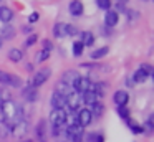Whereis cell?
Listing matches in <instances>:
<instances>
[{
	"instance_id": "ac0fdd59",
	"label": "cell",
	"mask_w": 154,
	"mask_h": 142,
	"mask_svg": "<svg viewBox=\"0 0 154 142\" xmlns=\"http://www.w3.org/2000/svg\"><path fill=\"white\" fill-rule=\"evenodd\" d=\"M22 94H23V98L27 99V101H30V102L37 101V98H38L37 89H35V88H32V86H27V88H25L23 91H22Z\"/></svg>"
},
{
	"instance_id": "f546056e",
	"label": "cell",
	"mask_w": 154,
	"mask_h": 142,
	"mask_svg": "<svg viewBox=\"0 0 154 142\" xmlns=\"http://www.w3.org/2000/svg\"><path fill=\"white\" fill-rule=\"evenodd\" d=\"M86 140L88 142H104V135L98 134V132H90L86 135Z\"/></svg>"
},
{
	"instance_id": "6da1fadb",
	"label": "cell",
	"mask_w": 154,
	"mask_h": 142,
	"mask_svg": "<svg viewBox=\"0 0 154 142\" xmlns=\"http://www.w3.org/2000/svg\"><path fill=\"white\" fill-rule=\"evenodd\" d=\"M0 112L4 116V119L7 122H15L18 119H22V112H20V107L15 104L14 101H4L0 102Z\"/></svg>"
},
{
	"instance_id": "5bb4252c",
	"label": "cell",
	"mask_w": 154,
	"mask_h": 142,
	"mask_svg": "<svg viewBox=\"0 0 154 142\" xmlns=\"http://www.w3.org/2000/svg\"><path fill=\"white\" fill-rule=\"evenodd\" d=\"M118 20H119V15H118L116 10H108L106 12V17H104V25L108 28H113L114 25H118Z\"/></svg>"
},
{
	"instance_id": "cb8c5ba5",
	"label": "cell",
	"mask_w": 154,
	"mask_h": 142,
	"mask_svg": "<svg viewBox=\"0 0 154 142\" xmlns=\"http://www.w3.org/2000/svg\"><path fill=\"white\" fill-rule=\"evenodd\" d=\"M65 25H66V23H57V25L53 26V36L55 38H63V36H66Z\"/></svg>"
},
{
	"instance_id": "f1b7e54d",
	"label": "cell",
	"mask_w": 154,
	"mask_h": 142,
	"mask_svg": "<svg viewBox=\"0 0 154 142\" xmlns=\"http://www.w3.org/2000/svg\"><path fill=\"white\" fill-rule=\"evenodd\" d=\"M126 122L129 124V129H131L133 134H143V132H144V127H143V125H139L137 122L131 121V119H126Z\"/></svg>"
},
{
	"instance_id": "ee69618b",
	"label": "cell",
	"mask_w": 154,
	"mask_h": 142,
	"mask_svg": "<svg viewBox=\"0 0 154 142\" xmlns=\"http://www.w3.org/2000/svg\"><path fill=\"white\" fill-rule=\"evenodd\" d=\"M2 45H4V40L0 38V48H2Z\"/></svg>"
},
{
	"instance_id": "83f0119b",
	"label": "cell",
	"mask_w": 154,
	"mask_h": 142,
	"mask_svg": "<svg viewBox=\"0 0 154 142\" xmlns=\"http://www.w3.org/2000/svg\"><path fill=\"white\" fill-rule=\"evenodd\" d=\"M50 53H51V51H48V50L42 48L40 51L37 53V56H35V61H37V63H43V61H47V59L50 58Z\"/></svg>"
},
{
	"instance_id": "60d3db41",
	"label": "cell",
	"mask_w": 154,
	"mask_h": 142,
	"mask_svg": "<svg viewBox=\"0 0 154 142\" xmlns=\"http://www.w3.org/2000/svg\"><path fill=\"white\" fill-rule=\"evenodd\" d=\"M133 84H134V81H133V79H126V86H129V88H131Z\"/></svg>"
},
{
	"instance_id": "7a4b0ae2",
	"label": "cell",
	"mask_w": 154,
	"mask_h": 142,
	"mask_svg": "<svg viewBox=\"0 0 154 142\" xmlns=\"http://www.w3.org/2000/svg\"><path fill=\"white\" fill-rule=\"evenodd\" d=\"M28 129H30V124H28L27 119H18L14 124H10V134L14 135L15 139H22L27 135Z\"/></svg>"
},
{
	"instance_id": "74e56055",
	"label": "cell",
	"mask_w": 154,
	"mask_h": 142,
	"mask_svg": "<svg viewBox=\"0 0 154 142\" xmlns=\"http://www.w3.org/2000/svg\"><path fill=\"white\" fill-rule=\"evenodd\" d=\"M144 129H146V131H149V132L154 129V125H152V116H151V117L146 121V124H144Z\"/></svg>"
},
{
	"instance_id": "484cf974",
	"label": "cell",
	"mask_w": 154,
	"mask_h": 142,
	"mask_svg": "<svg viewBox=\"0 0 154 142\" xmlns=\"http://www.w3.org/2000/svg\"><path fill=\"white\" fill-rule=\"evenodd\" d=\"M147 76H149V74H147L143 68H139V69H136V73L133 74V81L134 83H144L147 79Z\"/></svg>"
},
{
	"instance_id": "e0dca14e",
	"label": "cell",
	"mask_w": 154,
	"mask_h": 142,
	"mask_svg": "<svg viewBox=\"0 0 154 142\" xmlns=\"http://www.w3.org/2000/svg\"><path fill=\"white\" fill-rule=\"evenodd\" d=\"M68 8H70V13L73 17H80L81 13H83V3H81L80 0H71Z\"/></svg>"
},
{
	"instance_id": "44dd1931",
	"label": "cell",
	"mask_w": 154,
	"mask_h": 142,
	"mask_svg": "<svg viewBox=\"0 0 154 142\" xmlns=\"http://www.w3.org/2000/svg\"><path fill=\"white\" fill-rule=\"evenodd\" d=\"M22 58H23V51L18 48H12L10 51H8V59H12L14 63H18L22 61Z\"/></svg>"
},
{
	"instance_id": "d6986e66",
	"label": "cell",
	"mask_w": 154,
	"mask_h": 142,
	"mask_svg": "<svg viewBox=\"0 0 154 142\" xmlns=\"http://www.w3.org/2000/svg\"><path fill=\"white\" fill-rule=\"evenodd\" d=\"M88 109L91 111L93 117H100V116H103V112H104V104L101 101H98V102H94V104H91Z\"/></svg>"
},
{
	"instance_id": "f35d334b",
	"label": "cell",
	"mask_w": 154,
	"mask_h": 142,
	"mask_svg": "<svg viewBox=\"0 0 154 142\" xmlns=\"http://www.w3.org/2000/svg\"><path fill=\"white\" fill-rule=\"evenodd\" d=\"M43 48L48 50V51H51V50H53V43H51L50 40H43Z\"/></svg>"
},
{
	"instance_id": "d590c367",
	"label": "cell",
	"mask_w": 154,
	"mask_h": 142,
	"mask_svg": "<svg viewBox=\"0 0 154 142\" xmlns=\"http://www.w3.org/2000/svg\"><path fill=\"white\" fill-rule=\"evenodd\" d=\"M37 41H38V36H37V33H33V35H30V36L27 38V41H25V46H33Z\"/></svg>"
},
{
	"instance_id": "7402d4cb",
	"label": "cell",
	"mask_w": 154,
	"mask_h": 142,
	"mask_svg": "<svg viewBox=\"0 0 154 142\" xmlns=\"http://www.w3.org/2000/svg\"><path fill=\"white\" fill-rule=\"evenodd\" d=\"M14 36H15V28L12 25H5L2 28V36H0L2 40H12Z\"/></svg>"
},
{
	"instance_id": "30bf717a",
	"label": "cell",
	"mask_w": 154,
	"mask_h": 142,
	"mask_svg": "<svg viewBox=\"0 0 154 142\" xmlns=\"http://www.w3.org/2000/svg\"><path fill=\"white\" fill-rule=\"evenodd\" d=\"M76 116H78V124H80L83 129L86 127V125H90L91 121H93V114H91V111L88 107L80 109V111L76 112Z\"/></svg>"
},
{
	"instance_id": "d4e9b609",
	"label": "cell",
	"mask_w": 154,
	"mask_h": 142,
	"mask_svg": "<svg viewBox=\"0 0 154 142\" xmlns=\"http://www.w3.org/2000/svg\"><path fill=\"white\" fill-rule=\"evenodd\" d=\"M8 135H10V122L4 119V121H0V139H5Z\"/></svg>"
},
{
	"instance_id": "4dcf8cb0",
	"label": "cell",
	"mask_w": 154,
	"mask_h": 142,
	"mask_svg": "<svg viewBox=\"0 0 154 142\" xmlns=\"http://www.w3.org/2000/svg\"><path fill=\"white\" fill-rule=\"evenodd\" d=\"M83 50H85V46H83L81 41H75L73 43V55L75 56H81L83 55Z\"/></svg>"
},
{
	"instance_id": "8fae6325",
	"label": "cell",
	"mask_w": 154,
	"mask_h": 142,
	"mask_svg": "<svg viewBox=\"0 0 154 142\" xmlns=\"http://www.w3.org/2000/svg\"><path fill=\"white\" fill-rule=\"evenodd\" d=\"M51 107L53 109H65L66 107V96L55 91L51 94Z\"/></svg>"
},
{
	"instance_id": "9c48e42d",
	"label": "cell",
	"mask_w": 154,
	"mask_h": 142,
	"mask_svg": "<svg viewBox=\"0 0 154 142\" xmlns=\"http://www.w3.org/2000/svg\"><path fill=\"white\" fill-rule=\"evenodd\" d=\"M81 94L80 92H76V91H73V92H70V94L66 96V107L70 109V111H75V112H78L80 111V104H81Z\"/></svg>"
},
{
	"instance_id": "7c38bea8",
	"label": "cell",
	"mask_w": 154,
	"mask_h": 142,
	"mask_svg": "<svg viewBox=\"0 0 154 142\" xmlns=\"http://www.w3.org/2000/svg\"><path fill=\"white\" fill-rule=\"evenodd\" d=\"M113 101H114V104H116L118 107H119V106H128V101H129V94H128V91H124V89H119V91L114 92Z\"/></svg>"
},
{
	"instance_id": "8992f818",
	"label": "cell",
	"mask_w": 154,
	"mask_h": 142,
	"mask_svg": "<svg viewBox=\"0 0 154 142\" xmlns=\"http://www.w3.org/2000/svg\"><path fill=\"white\" fill-rule=\"evenodd\" d=\"M0 84L4 86H14V88H20L22 79L15 74H10L7 71H0Z\"/></svg>"
},
{
	"instance_id": "7bdbcfd3",
	"label": "cell",
	"mask_w": 154,
	"mask_h": 142,
	"mask_svg": "<svg viewBox=\"0 0 154 142\" xmlns=\"http://www.w3.org/2000/svg\"><path fill=\"white\" fill-rule=\"evenodd\" d=\"M22 142H33L32 139H25V140H22Z\"/></svg>"
},
{
	"instance_id": "836d02e7",
	"label": "cell",
	"mask_w": 154,
	"mask_h": 142,
	"mask_svg": "<svg viewBox=\"0 0 154 142\" xmlns=\"http://www.w3.org/2000/svg\"><path fill=\"white\" fill-rule=\"evenodd\" d=\"M65 30H66V35H70V36L78 35V28H76L75 25H70V23H66V25H65Z\"/></svg>"
},
{
	"instance_id": "2e32d148",
	"label": "cell",
	"mask_w": 154,
	"mask_h": 142,
	"mask_svg": "<svg viewBox=\"0 0 154 142\" xmlns=\"http://www.w3.org/2000/svg\"><path fill=\"white\" fill-rule=\"evenodd\" d=\"M100 99H101V98H100V96H98L94 91H86V92H83V94H81V101H83L85 104H88V106L98 102Z\"/></svg>"
},
{
	"instance_id": "52a82bcc",
	"label": "cell",
	"mask_w": 154,
	"mask_h": 142,
	"mask_svg": "<svg viewBox=\"0 0 154 142\" xmlns=\"http://www.w3.org/2000/svg\"><path fill=\"white\" fill-rule=\"evenodd\" d=\"M73 89L76 92H80V94H83L86 91H93V83H91V79L88 76H80L76 79V83L73 84Z\"/></svg>"
},
{
	"instance_id": "3957f363",
	"label": "cell",
	"mask_w": 154,
	"mask_h": 142,
	"mask_svg": "<svg viewBox=\"0 0 154 142\" xmlns=\"http://www.w3.org/2000/svg\"><path fill=\"white\" fill-rule=\"evenodd\" d=\"M50 76H51V69H50V68L40 69V71H37V73L33 74V78H32V81H30V86L37 89L38 86H42L43 83H47Z\"/></svg>"
},
{
	"instance_id": "ffe728a7",
	"label": "cell",
	"mask_w": 154,
	"mask_h": 142,
	"mask_svg": "<svg viewBox=\"0 0 154 142\" xmlns=\"http://www.w3.org/2000/svg\"><path fill=\"white\" fill-rule=\"evenodd\" d=\"M55 91H57V92H60V94H63V96H68L70 92H73L75 89L71 88V86H68L66 83L58 81V83H57V88H55Z\"/></svg>"
},
{
	"instance_id": "f6af8a7d",
	"label": "cell",
	"mask_w": 154,
	"mask_h": 142,
	"mask_svg": "<svg viewBox=\"0 0 154 142\" xmlns=\"http://www.w3.org/2000/svg\"><path fill=\"white\" fill-rule=\"evenodd\" d=\"M118 2H119V3H124V2H128V0H118Z\"/></svg>"
},
{
	"instance_id": "ab89813d",
	"label": "cell",
	"mask_w": 154,
	"mask_h": 142,
	"mask_svg": "<svg viewBox=\"0 0 154 142\" xmlns=\"http://www.w3.org/2000/svg\"><path fill=\"white\" fill-rule=\"evenodd\" d=\"M141 68H143V69H144V71H146L149 76L152 74V68H151V65H147V63H143V65H141Z\"/></svg>"
},
{
	"instance_id": "ba28073f",
	"label": "cell",
	"mask_w": 154,
	"mask_h": 142,
	"mask_svg": "<svg viewBox=\"0 0 154 142\" xmlns=\"http://www.w3.org/2000/svg\"><path fill=\"white\" fill-rule=\"evenodd\" d=\"M83 131L85 129L81 127L80 124L76 125H66V137L70 142H81L83 139Z\"/></svg>"
},
{
	"instance_id": "e575fe53",
	"label": "cell",
	"mask_w": 154,
	"mask_h": 142,
	"mask_svg": "<svg viewBox=\"0 0 154 142\" xmlns=\"http://www.w3.org/2000/svg\"><path fill=\"white\" fill-rule=\"evenodd\" d=\"M96 5L103 10H109L111 8V0H96Z\"/></svg>"
},
{
	"instance_id": "d6a6232c",
	"label": "cell",
	"mask_w": 154,
	"mask_h": 142,
	"mask_svg": "<svg viewBox=\"0 0 154 142\" xmlns=\"http://www.w3.org/2000/svg\"><path fill=\"white\" fill-rule=\"evenodd\" d=\"M10 99H12V94L8 92V89L0 88V102H4V101H10Z\"/></svg>"
},
{
	"instance_id": "8d00e7d4",
	"label": "cell",
	"mask_w": 154,
	"mask_h": 142,
	"mask_svg": "<svg viewBox=\"0 0 154 142\" xmlns=\"http://www.w3.org/2000/svg\"><path fill=\"white\" fill-rule=\"evenodd\" d=\"M38 18H40V15H38L37 12L30 13V15H28V23H37V22H38Z\"/></svg>"
},
{
	"instance_id": "277c9868",
	"label": "cell",
	"mask_w": 154,
	"mask_h": 142,
	"mask_svg": "<svg viewBox=\"0 0 154 142\" xmlns=\"http://www.w3.org/2000/svg\"><path fill=\"white\" fill-rule=\"evenodd\" d=\"M65 121H66V111L65 109H53L50 112V117H48V122L55 127H61L65 125Z\"/></svg>"
},
{
	"instance_id": "4fadbf2b",
	"label": "cell",
	"mask_w": 154,
	"mask_h": 142,
	"mask_svg": "<svg viewBox=\"0 0 154 142\" xmlns=\"http://www.w3.org/2000/svg\"><path fill=\"white\" fill-rule=\"evenodd\" d=\"M78 78H80L78 71H75V69H68V71H65V73H63V76H61L60 81L66 83L68 86H71V88H73V84L76 83V79H78Z\"/></svg>"
},
{
	"instance_id": "4316f807",
	"label": "cell",
	"mask_w": 154,
	"mask_h": 142,
	"mask_svg": "<svg viewBox=\"0 0 154 142\" xmlns=\"http://www.w3.org/2000/svg\"><path fill=\"white\" fill-rule=\"evenodd\" d=\"M108 53H109V48H108V46H101V48L91 51V59H100V58H103V56H106Z\"/></svg>"
},
{
	"instance_id": "b9f144b4",
	"label": "cell",
	"mask_w": 154,
	"mask_h": 142,
	"mask_svg": "<svg viewBox=\"0 0 154 142\" xmlns=\"http://www.w3.org/2000/svg\"><path fill=\"white\" fill-rule=\"evenodd\" d=\"M23 32H25V33H28V32H32V25H28V26H25V28H23Z\"/></svg>"
},
{
	"instance_id": "1f68e13d",
	"label": "cell",
	"mask_w": 154,
	"mask_h": 142,
	"mask_svg": "<svg viewBox=\"0 0 154 142\" xmlns=\"http://www.w3.org/2000/svg\"><path fill=\"white\" fill-rule=\"evenodd\" d=\"M118 114H119V117H123V119H129V107L128 106H119L118 107Z\"/></svg>"
},
{
	"instance_id": "9a60e30c",
	"label": "cell",
	"mask_w": 154,
	"mask_h": 142,
	"mask_svg": "<svg viewBox=\"0 0 154 142\" xmlns=\"http://www.w3.org/2000/svg\"><path fill=\"white\" fill-rule=\"evenodd\" d=\"M12 18H14V10H12L10 7H5V5L0 7V22L10 23Z\"/></svg>"
},
{
	"instance_id": "5b68a950",
	"label": "cell",
	"mask_w": 154,
	"mask_h": 142,
	"mask_svg": "<svg viewBox=\"0 0 154 142\" xmlns=\"http://www.w3.org/2000/svg\"><path fill=\"white\" fill-rule=\"evenodd\" d=\"M35 137H37V142H48L47 119H40V121H38V124L35 125Z\"/></svg>"
},
{
	"instance_id": "603a6c76",
	"label": "cell",
	"mask_w": 154,
	"mask_h": 142,
	"mask_svg": "<svg viewBox=\"0 0 154 142\" xmlns=\"http://www.w3.org/2000/svg\"><path fill=\"white\" fill-rule=\"evenodd\" d=\"M81 43H83V46H93L94 35L91 32H83L81 33Z\"/></svg>"
}]
</instances>
